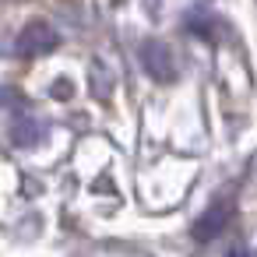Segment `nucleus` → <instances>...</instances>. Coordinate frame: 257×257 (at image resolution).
I'll list each match as a JSON object with an SVG mask.
<instances>
[{"label":"nucleus","instance_id":"obj_1","mask_svg":"<svg viewBox=\"0 0 257 257\" xmlns=\"http://www.w3.org/2000/svg\"><path fill=\"white\" fill-rule=\"evenodd\" d=\"M57 43H60L57 29H50L46 22H32V25L18 36V53H22V57H43V53L57 50Z\"/></svg>","mask_w":257,"mask_h":257},{"label":"nucleus","instance_id":"obj_2","mask_svg":"<svg viewBox=\"0 0 257 257\" xmlns=\"http://www.w3.org/2000/svg\"><path fill=\"white\" fill-rule=\"evenodd\" d=\"M141 60H145V67H148V74H152L155 81H173L176 64H173V53H169V46H166V43L148 39V43L141 46Z\"/></svg>","mask_w":257,"mask_h":257},{"label":"nucleus","instance_id":"obj_3","mask_svg":"<svg viewBox=\"0 0 257 257\" xmlns=\"http://www.w3.org/2000/svg\"><path fill=\"white\" fill-rule=\"evenodd\" d=\"M225 225H229V208H225V204H215V208H208V211L194 222V239L208 243V239L222 236V232H225Z\"/></svg>","mask_w":257,"mask_h":257},{"label":"nucleus","instance_id":"obj_4","mask_svg":"<svg viewBox=\"0 0 257 257\" xmlns=\"http://www.w3.org/2000/svg\"><path fill=\"white\" fill-rule=\"evenodd\" d=\"M36 138H39V127H36L32 120H18V123H15V141H18V145H32Z\"/></svg>","mask_w":257,"mask_h":257},{"label":"nucleus","instance_id":"obj_5","mask_svg":"<svg viewBox=\"0 0 257 257\" xmlns=\"http://www.w3.org/2000/svg\"><path fill=\"white\" fill-rule=\"evenodd\" d=\"M229 257H253L250 250H236V253H229Z\"/></svg>","mask_w":257,"mask_h":257}]
</instances>
